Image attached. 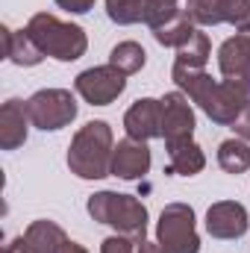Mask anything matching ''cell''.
Instances as JSON below:
<instances>
[{"instance_id":"cell-28","label":"cell","mask_w":250,"mask_h":253,"mask_svg":"<svg viewBox=\"0 0 250 253\" xmlns=\"http://www.w3.org/2000/svg\"><path fill=\"white\" fill-rule=\"evenodd\" d=\"M59 253H88V251H85L83 245H77V242H65L62 251H59Z\"/></svg>"},{"instance_id":"cell-11","label":"cell","mask_w":250,"mask_h":253,"mask_svg":"<svg viewBox=\"0 0 250 253\" xmlns=\"http://www.w3.org/2000/svg\"><path fill=\"white\" fill-rule=\"evenodd\" d=\"M126 135L135 141H150L162 135V100L153 97H141L135 100L124 115Z\"/></svg>"},{"instance_id":"cell-15","label":"cell","mask_w":250,"mask_h":253,"mask_svg":"<svg viewBox=\"0 0 250 253\" xmlns=\"http://www.w3.org/2000/svg\"><path fill=\"white\" fill-rule=\"evenodd\" d=\"M168 147V171L165 174H180V177H194L206 168V156L194 138H180V141H165Z\"/></svg>"},{"instance_id":"cell-7","label":"cell","mask_w":250,"mask_h":253,"mask_svg":"<svg viewBox=\"0 0 250 253\" xmlns=\"http://www.w3.org/2000/svg\"><path fill=\"white\" fill-rule=\"evenodd\" d=\"M74 88H77V94L85 103H91V106H109L112 100H118L124 94L126 74H121L115 65H97V68L83 71L74 80Z\"/></svg>"},{"instance_id":"cell-10","label":"cell","mask_w":250,"mask_h":253,"mask_svg":"<svg viewBox=\"0 0 250 253\" xmlns=\"http://www.w3.org/2000/svg\"><path fill=\"white\" fill-rule=\"evenodd\" d=\"M194 132V109L183 91H168L162 97V138L180 141Z\"/></svg>"},{"instance_id":"cell-18","label":"cell","mask_w":250,"mask_h":253,"mask_svg":"<svg viewBox=\"0 0 250 253\" xmlns=\"http://www.w3.org/2000/svg\"><path fill=\"white\" fill-rule=\"evenodd\" d=\"M194 21H191V15H188L186 9H177L165 24H159L156 30H153V39L162 44V47H183L188 39L194 36Z\"/></svg>"},{"instance_id":"cell-16","label":"cell","mask_w":250,"mask_h":253,"mask_svg":"<svg viewBox=\"0 0 250 253\" xmlns=\"http://www.w3.org/2000/svg\"><path fill=\"white\" fill-rule=\"evenodd\" d=\"M0 36H3V56H6L9 62L21 65V68H33V65H39L44 59L42 47L30 39L27 30L15 33V30H9V27H0Z\"/></svg>"},{"instance_id":"cell-4","label":"cell","mask_w":250,"mask_h":253,"mask_svg":"<svg viewBox=\"0 0 250 253\" xmlns=\"http://www.w3.org/2000/svg\"><path fill=\"white\" fill-rule=\"evenodd\" d=\"M27 33L42 47L44 56H53L59 62H77L88 50V39H85L83 27L65 24L56 15H47V12H36L27 24Z\"/></svg>"},{"instance_id":"cell-13","label":"cell","mask_w":250,"mask_h":253,"mask_svg":"<svg viewBox=\"0 0 250 253\" xmlns=\"http://www.w3.org/2000/svg\"><path fill=\"white\" fill-rule=\"evenodd\" d=\"M150 171V147L147 141L124 138L112 150V177L121 180H138Z\"/></svg>"},{"instance_id":"cell-27","label":"cell","mask_w":250,"mask_h":253,"mask_svg":"<svg viewBox=\"0 0 250 253\" xmlns=\"http://www.w3.org/2000/svg\"><path fill=\"white\" fill-rule=\"evenodd\" d=\"M135 253H165V248H162L159 242H147V239H144V242L138 245V251H135Z\"/></svg>"},{"instance_id":"cell-19","label":"cell","mask_w":250,"mask_h":253,"mask_svg":"<svg viewBox=\"0 0 250 253\" xmlns=\"http://www.w3.org/2000/svg\"><path fill=\"white\" fill-rule=\"evenodd\" d=\"M218 165L227 174H245L250 168V144L245 138H227L218 144Z\"/></svg>"},{"instance_id":"cell-9","label":"cell","mask_w":250,"mask_h":253,"mask_svg":"<svg viewBox=\"0 0 250 253\" xmlns=\"http://www.w3.org/2000/svg\"><path fill=\"white\" fill-rule=\"evenodd\" d=\"M250 227V218H248V209L236 200H218L209 206L206 212V230L212 239H242Z\"/></svg>"},{"instance_id":"cell-20","label":"cell","mask_w":250,"mask_h":253,"mask_svg":"<svg viewBox=\"0 0 250 253\" xmlns=\"http://www.w3.org/2000/svg\"><path fill=\"white\" fill-rule=\"evenodd\" d=\"M212 56V44H209V36L194 30V36L188 39L183 47H177V65H186V68H203Z\"/></svg>"},{"instance_id":"cell-8","label":"cell","mask_w":250,"mask_h":253,"mask_svg":"<svg viewBox=\"0 0 250 253\" xmlns=\"http://www.w3.org/2000/svg\"><path fill=\"white\" fill-rule=\"evenodd\" d=\"M186 12L200 27L233 24L239 33L250 30V0H188Z\"/></svg>"},{"instance_id":"cell-2","label":"cell","mask_w":250,"mask_h":253,"mask_svg":"<svg viewBox=\"0 0 250 253\" xmlns=\"http://www.w3.org/2000/svg\"><path fill=\"white\" fill-rule=\"evenodd\" d=\"M112 126L106 121H88L77 129L68 147V168L80 180H103L112 174Z\"/></svg>"},{"instance_id":"cell-5","label":"cell","mask_w":250,"mask_h":253,"mask_svg":"<svg viewBox=\"0 0 250 253\" xmlns=\"http://www.w3.org/2000/svg\"><path fill=\"white\" fill-rule=\"evenodd\" d=\"M156 242L165 253H200V236L194 227V209L188 203H168L159 215Z\"/></svg>"},{"instance_id":"cell-12","label":"cell","mask_w":250,"mask_h":253,"mask_svg":"<svg viewBox=\"0 0 250 253\" xmlns=\"http://www.w3.org/2000/svg\"><path fill=\"white\" fill-rule=\"evenodd\" d=\"M218 71L224 80L250 83V30L227 39L218 50Z\"/></svg>"},{"instance_id":"cell-26","label":"cell","mask_w":250,"mask_h":253,"mask_svg":"<svg viewBox=\"0 0 250 253\" xmlns=\"http://www.w3.org/2000/svg\"><path fill=\"white\" fill-rule=\"evenodd\" d=\"M56 6H62V9L74 12V15H83V12H88L94 6V0H56Z\"/></svg>"},{"instance_id":"cell-3","label":"cell","mask_w":250,"mask_h":253,"mask_svg":"<svg viewBox=\"0 0 250 253\" xmlns=\"http://www.w3.org/2000/svg\"><path fill=\"white\" fill-rule=\"evenodd\" d=\"M88 215L97 224L115 227L118 236L132 239L141 245L147 239V209L141 200L132 194H118V191H97L88 197Z\"/></svg>"},{"instance_id":"cell-17","label":"cell","mask_w":250,"mask_h":253,"mask_svg":"<svg viewBox=\"0 0 250 253\" xmlns=\"http://www.w3.org/2000/svg\"><path fill=\"white\" fill-rule=\"evenodd\" d=\"M65 242H68L65 230L53 221H33L24 233L27 253H59Z\"/></svg>"},{"instance_id":"cell-1","label":"cell","mask_w":250,"mask_h":253,"mask_svg":"<svg viewBox=\"0 0 250 253\" xmlns=\"http://www.w3.org/2000/svg\"><path fill=\"white\" fill-rule=\"evenodd\" d=\"M174 83L183 88L188 100H194L209 121L221 126H233L242 115V109L250 103V83H233V80H212L203 68H186L174 62L171 71Z\"/></svg>"},{"instance_id":"cell-14","label":"cell","mask_w":250,"mask_h":253,"mask_svg":"<svg viewBox=\"0 0 250 253\" xmlns=\"http://www.w3.org/2000/svg\"><path fill=\"white\" fill-rule=\"evenodd\" d=\"M27 124H30L27 103L15 100V97L6 100L3 109H0V147L3 150H18L27 141Z\"/></svg>"},{"instance_id":"cell-25","label":"cell","mask_w":250,"mask_h":253,"mask_svg":"<svg viewBox=\"0 0 250 253\" xmlns=\"http://www.w3.org/2000/svg\"><path fill=\"white\" fill-rule=\"evenodd\" d=\"M233 132L239 135V138H245V141H250V103L242 109V115L233 121Z\"/></svg>"},{"instance_id":"cell-24","label":"cell","mask_w":250,"mask_h":253,"mask_svg":"<svg viewBox=\"0 0 250 253\" xmlns=\"http://www.w3.org/2000/svg\"><path fill=\"white\" fill-rule=\"evenodd\" d=\"M132 245H135V242L126 239V236H109V239L100 242V253H135Z\"/></svg>"},{"instance_id":"cell-21","label":"cell","mask_w":250,"mask_h":253,"mask_svg":"<svg viewBox=\"0 0 250 253\" xmlns=\"http://www.w3.org/2000/svg\"><path fill=\"white\" fill-rule=\"evenodd\" d=\"M144 62H147V53L138 42H121L109 53V65H115L121 74H135L144 68Z\"/></svg>"},{"instance_id":"cell-6","label":"cell","mask_w":250,"mask_h":253,"mask_svg":"<svg viewBox=\"0 0 250 253\" xmlns=\"http://www.w3.org/2000/svg\"><path fill=\"white\" fill-rule=\"evenodd\" d=\"M30 124L39 129H62L77 118V100L68 88H42L27 100Z\"/></svg>"},{"instance_id":"cell-22","label":"cell","mask_w":250,"mask_h":253,"mask_svg":"<svg viewBox=\"0 0 250 253\" xmlns=\"http://www.w3.org/2000/svg\"><path fill=\"white\" fill-rule=\"evenodd\" d=\"M106 15L121 27L138 24L144 21V0H106Z\"/></svg>"},{"instance_id":"cell-23","label":"cell","mask_w":250,"mask_h":253,"mask_svg":"<svg viewBox=\"0 0 250 253\" xmlns=\"http://www.w3.org/2000/svg\"><path fill=\"white\" fill-rule=\"evenodd\" d=\"M177 12V0H144V24L156 30Z\"/></svg>"}]
</instances>
